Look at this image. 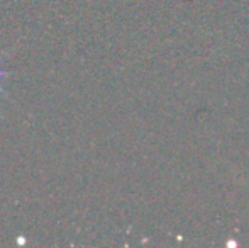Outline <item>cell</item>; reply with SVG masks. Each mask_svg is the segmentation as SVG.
<instances>
[{
	"mask_svg": "<svg viewBox=\"0 0 249 248\" xmlns=\"http://www.w3.org/2000/svg\"><path fill=\"white\" fill-rule=\"evenodd\" d=\"M0 61H2V58H0ZM7 75H9V72H5V70H2V68H0V80H2L3 76H7ZM0 92H2V94H5V92H3V87H2V83H0Z\"/></svg>",
	"mask_w": 249,
	"mask_h": 248,
	"instance_id": "6da1fadb",
	"label": "cell"
}]
</instances>
